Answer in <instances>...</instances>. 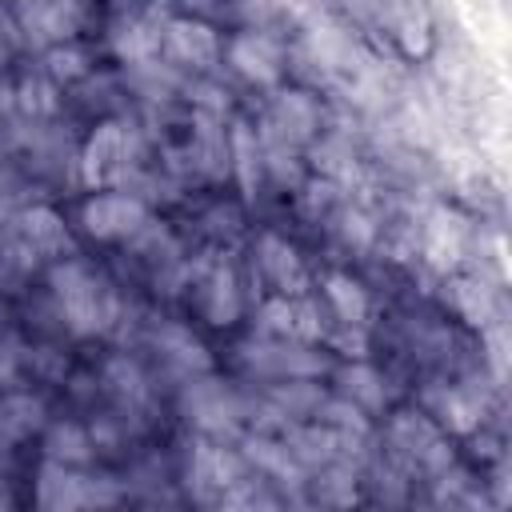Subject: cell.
<instances>
[{
	"mask_svg": "<svg viewBox=\"0 0 512 512\" xmlns=\"http://www.w3.org/2000/svg\"><path fill=\"white\" fill-rule=\"evenodd\" d=\"M152 344L164 352V360L176 368V372H184V376H200V372H208V352H204V344L184 328V324H160L156 332H152Z\"/></svg>",
	"mask_w": 512,
	"mask_h": 512,
	"instance_id": "7c38bea8",
	"label": "cell"
},
{
	"mask_svg": "<svg viewBox=\"0 0 512 512\" xmlns=\"http://www.w3.org/2000/svg\"><path fill=\"white\" fill-rule=\"evenodd\" d=\"M316 124H320V108H316V100L304 96V92H284V96H276V104H272V112H268L264 136L284 140V144L296 148V144L312 140Z\"/></svg>",
	"mask_w": 512,
	"mask_h": 512,
	"instance_id": "9c48e42d",
	"label": "cell"
},
{
	"mask_svg": "<svg viewBox=\"0 0 512 512\" xmlns=\"http://www.w3.org/2000/svg\"><path fill=\"white\" fill-rule=\"evenodd\" d=\"M48 284H52V296L68 320V332L76 336H96V332H108L116 324V312H120V300L112 292V284L84 260H60L52 264L48 272Z\"/></svg>",
	"mask_w": 512,
	"mask_h": 512,
	"instance_id": "6da1fadb",
	"label": "cell"
},
{
	"mask_svg": "<svg viewBox=\"0 0 512 512\" xmlns=\"http://www.w3.org/2000/svg\"><path fill=\"white\" fill-rule=\"evenodd\" d=\"M188 476H192L196 484H204V488L228 492V488L244 476V460L232 456V452H224V448H216V444H196L192 464H188Z\"/></svg>",
	"mask_w": 512,
	"mask_h": 512,
	"instance_id": "5bb4252c",
	"label": "cell"
},
{
	"mask_svg": "<svg viewBox=\"0 0 512 512\" xmlns=\"http://www.w3.org/2000/svg\"><path fill=\"white\" fill-rule=\"evenodd\" d=\"M160 36H164L160 24H152V20H128L112 36V52L124 64H140V60H152L160 52Z\"/></svg>",
	"mask_w": 512,
	"mask_h": 512,
	"instance_id": "d6986e66",
	"label": "cell"
},
{
	"mask_svg": "<svg viewBox=\"0 0 512 512\" xmlns=\"http://www.w3.org/2000/svg\"><path fill=\"white\" fill-rule=\"evenodd\" d=\"M44 424V404L28 392H8L0 400V440H24Z\"/></svg>",
	"mask_w": 512,
	"mask_h": 512,
	"instance_id": "ac0fdd59",
	"label": "cell"
},
{
	"mask_svg": "<svg viewBox=\"0 0 512 512\" xmlns=\"http://www.w3.org/2000/svg\"><path fill=\"white\" fill-rule=\"evenodd\" d=\"M260 268L272 276V284L284 292V296H300L308 276H304V264L296 256L292 244H284L280 236H264L260 240Z\"/></svg>",
	"mask_w": 512,
	"mask_h": 512,
	"instance_id": "4fadbf2b",
	"label": "cell"
},
{
	"mask_svg": "<svg viewBox=\"0 0 512 512\" xmlns=\"http://www.w3.org/2000/svg\"><path fill=\"white\" fill-rule=\"evenodd\" d=\"M44 452H48V460H60V464H88L92 452H96V444H92V436L80 424L64 420V424H52L48 428Z\"/></svg>",
	"mask_w": 512,
	"mask_h": 512,
	"instance_id": "44dd1931",
	"label": "cell"
},
{
	"mask_svg": "<svg viewBox=\"0 0 512 512\" xmlns=\"http://www.w3.org/2000/svg\"><path fill=\"white\" fill-rule=\"evenodd\" d=\"M192 160L204 176H224L228 172V136L224 128H216L212 112H196V128H192Z\"/></svg>",
	"mask_w": 512,
	"mask_h": 512,
	"instance_id": "2e32d148",
	"label": "cell"
},
{
	"mask_svg": "<svg viewBox=\"0 0 512 512\" xmlns=\"http://www.w3.org/2000/svg\"><path fill=\"white\" fill-rule=\"evenodd\" d=\"M200 308L212 324H232L240 312V288L228 264H212V272L200 284Z\"/></svg>",
	"mask_w": 512,
	"mask_h": 512,
	"instance_id": "9a60e30c",
	"label": "cell"
},
{
	"mask_svg": "<svg viewBox=\"0 0 512 512\" xmlns=\"http://www.w3.org/2000/svg\"><path fill=\"white\" fill-rule=\"evenodd\" d=\"M244 460H248V464H256L260 472H268V476L284 480V484H300V480H304V476H300L296 456H292V452H288V444H280V440L252 436V440L244 444Z\"/></svg>",
	"mask_w": 512,
	"mask_h": 512,
	"instance_id": "e0dca14e",
	"label": "cell"
},
{
	"mask_svg": "<svg viewBox=\"0 0 512 512\" xmlns=\"http://www.w3.org/2000/svg\"><path fill=\"white\" fill-rule=\"evenodd\" d=\"M20 4H36V0H20Z\"/></svg>",
	"mask_w": 512,
	"mask_h": 512,
	"instance_id": "e575fe53",
	"label": "cell"
},
{
	"mask_svg": "<svg viewBox=\"0 0 512 512\" xmlns=\"http://www.w3.org/2000/svg\"><path fill=\"white\" fill-rule=\"evenodd\" d=\"M460 236H464V224L456 216H448V212H436L432 224H428V256L440 260V264L452 260L456 248H460Z\"/></svg>",
	"mask_w": 512,
	"mask_h": 512,
	"instance_id": "83f0119b",
	"label": "cell"
},
{
	"mask_svg": "<svg viewBox=\"0 0 512 512\" xmlns=\"http://www.w3.org/2000/svg\"><path fill=\"white\" fill-rule=\"evenodd\" d=\"M228 160H236L240 188H244V196H252V192H256V176H260V160H264L252 124H244V120L232 124V136H228Z\"/></svg>",
	"mask_w": 512,
	"mask_h": 512,
	"instance_id": "ffe728a7",
	"label": "cell"
},
{
	"mask_svg": "<svg viewBox=\"0 0 512 512\" xmlns=\"http://www.w3.org/2000/svg\"><path fill=\"white\" fill-rule=\"evenodd\" d=\"M140 168V136L132 124H100L80 152V172L88 184H124Z\"/></svg>",
	"mask_w": 512,
	"mask_h": 512,
	"instance_id": "7a4b0ae2",
	"label": "cell"
},
{
	"mask_svg": "<svg viewBox=\"0 0 512 512\" xmlns=\"http://www.w3.org/2000/svg\"><path fill=\"white\" fill-rule=\"evenodd\" d=\"M228 64L252 84H276L284 72V48L264 32H240L228 44Z\"/></svg>",
	"mask_w": 512,
	"mask_h": 512,
	"instance_id": "52a82bcc",
	"label": "cell"
},
{
	"mask_svg": "<svg viewBox=\"0 0 512 512\" xmlns=\"http://www.w3.org/2000/svg\"><path fill=\"white\" fill-rule=\"evenodd\" d=\"M148 220V204L132 192H100L80 208V224L96 240H132Z\"/></svg>",
	"mask_w": 512,
	"mask_h": 512,
	"instance_id": "277c9868",
	"label": "cell"
},
{
	"mask_svg": "<svg viewBox=\"0 0 512 512\" xmlns=\"http://www.w3.org/2000/svg\"><path fill=\"white\" fill-rule=\"evenodd\" d=\"M340 396L360 404V408H368V412H380L384 408V380L368 364H348L340 372Z\"/></svg>",
	"mask_w": 512,
	"mask_h": 512,
	"instance_id": "603a6c76",
	"label": "cell"
},
{
	"mask_svg": "<svg viewBox=\"0 0 512 512\" xmlns=\"http://www.w3.org/2000/svg\"><path fill=\"white\" fill-rule=\"evenodd\" d=\"M56 104H60V100H56V84H52L48 72L24 76V80L16 84V108H20L28 120H44V116H52Z\"/></svg>",
	"mask_w": 512,
	"mask_h": 512,
	"instance_id": "cb8c5ba5",
	"label": "cell"
},
{
	"mask_svg": "<svg viewBox=\"0 0 512 512\" xmlns=\"http://www.w3.org/2000/svg\"><path fill=\"white\" fill-rule=\"evenodd\" d=\"M436 404H440V416H444L456 432L476 428V420H480V412H484V404H480V396H476V388H472V384H456V388L440 392V396H436Z\"/></svg>",
	"mask_w": 512,
	"mask_h": 512,
	"instance_id": "d4e9b609",
	"label": "cell"
},
{
	"mask_svg": "<svg viewBox=\"0 0 512 512\" xmlns=\"http://www.w3.org/2000/svg\"><path fill=\"white\" fill-rule=\"evenodd\" d=\"M188 100H196V108H200V112H212V116H220L224 104H228L224 92L212 88V84H192V88H188Z\"/></svg>",
	"mask_w": 512,
	"mask_h": 512,
	"instance_id": "1f68e13d",
	"label": "cell"
},
{
	"mask_svg": "<svg viewBox=\"0 0 512 512\" xmlns=\"http://www.w3.org/2000/svg\"><path fill=\"white\" fill-rule=\"evenodd\" d=\"M344 240H356V244L364 248V244L372 240V224H368L360 212H348V216H344Z\"/></svg>",
	"mask_w": 512,
	"mask_h": 512,
	"instance_id": "d6a6232c",
	"label": "cell"
},
{
	"mask_svg": "<svg viewBox=\"0 0 512 512\" xmlns=\"http://www.w3.org/2000/svg\"><path fill=\"white\" fill-rule=\"evenodd\" d=\"M460 308H464V316L472 320V324H484L488 320V312H492V304H488V292L484 288H476V284H460Z\"/></svg>",
	"mask_w": 512,
	"mask_h": 512,
	"instance_id": "4dcf8cb0",
	"label": "cell"
},
{
	"mask_svg": "<svg viewBox=\"0 0 512 512\" xmlns=\"http://www.w3.org/2000/svg\"><path fill=\"white\" fill-rule=\"evenodd\" d=\"M80 20H84V0H36L16 8V28L36 48L64 44L80 28Z\"/></svg>",
	"mask_w": 512,
	"mask_h": 512,
	"instance_id": "8992f818",
	"label": "cell"
},
{
	"mask_svg": "<svg viewBox=\"0 0 512 512\" xmlns=\"http://www.w3.org/2000/svg\"><path fill=\"white\" fill-rule=\"evenodd\" d=\"M120 500V488L112 480H92V476H80L72 472V464H60V460H48L40 468V480H36V504L40 508H92V504H116Z\"/></svg>",
	"mask_w": 512,
	"mask_h": 512,
	"instance_id": "3957f363",
	"label": "cell"
},
{
	"mask_svg": "<svg viewBox=\"0 0 512 512\" xmlns=\"http://www.w3.org/2000/svg\"><path fill=\"white\" fill-rule=\"evenodd\" d=\"M12 44H16V32H4V24H0V64L8 60V52H12Z\"/></svg>",
	"mask_w": 512,
	"mask_h": 512,
	"instance_id": "836d02e7",
	"label": "cell"
},
{
	"mask_svg": "<svg viewBox=\"0 0 512 512\" xmlns=\"http://www.w3.org/2000/svg\"><path fill=\"white\" fill-rule=\"evenodd\" d=\"M244 360H248V368L272 372V376H312L324 368V360H316L300 340L284 344V336H280V344H248Z\"/></svg>",
	"mask_w": 512,
	"mask_h": 512,
	"instance_id": "30bf717a",
	"label": "cell"
},
{
	"mask_svg": "<svg viewBox=\"0 0 512 512\" xmlns=\"http://www.w3.org/2000/svg\"><path fill=\"white\" fill-rule=\"evenodd\" d=\"M104 384H108L124 404H144V400H148V380H144L140 364L128 360V356H112V360H108Z\"/></svg>",
	"mask_w": 512,
	"mask_h": 512,
	"instance_id": "484cf974",
	"label": "cell"
},
{
	"mask_svg": "<svg viewBox=\"0 0 512 512\" xmlns=\"http://www.w3.org/2000/svg\"><path fill=\"white\" fill-rule=\"evenodd\" d=\"M16 240H20L32 256H60V252H68L64 220H60L52 208H28V212L16 220Z\"/></svg>",
	"mask_w": 512,
	"mask_h": 512,
	"instance_id": "8fae6325",
	"label": "cell"
},
{
	"mask_svg": "<svg viewBox=\"0 0 512 512\" xmlns=\"http://www.w3.org/2000/svg\"><path fill=\"white\" fill-rule=\"evenodd\" d=\"M20 360H24V348L16 336H0V388H8L16 376H20Z\"/></svg>",
	"mask_w": 512,
	"mask_h": 512,
	"instance_id": "f546056e",
	"label": "cell"
},
{
	"mask_svg": "<svg viewBox=\"0 0 512 512\" xmlns=\"http://www.w3.org/2000/svg\"><path fill=\"white\" fill-rule=\"evenodd\" d=\"M316 420L328 424V428H336V432H356V436L368 432L364 408L352 404V400H344V396H340V400H320V404H316Z\"/></svg>",
	"mask_w": 512,
	"mask_h": 512,
	"instance_id": "4316f807",
	"label": "cell"
},
{
	"mask_svg": "<svg viewBox=\"0 0 512 512\" xmlns=\"http://www.w3.org/2000/svg\"><path fill=\"white\" fill-rule=\"evenodd\" d=\"M160 48L176 64H188V68H212L216 56H220L216 32L208 24H200V20H168L164 36H160Z\"/></svg>",
	"mask_w": 512,
	"mask_h": 512,
	"instance_id": "ba28073f",
	"label": "cell"
},
{
	"mask_svg": "<svg viewBox=\"0 0 512 512\" xmlns=\"http://www.w3.org/2000/svg\"><path fill=\"white\" fill-rule=\"evenodd\" d=\"M44 72L52 76V80H80V76H88V56L76 48V44H52L48 48V56H44Z\"/></svg>",
	"mask_w": 512,
	"mask_h": 512,
	"instance_id": "f1b7e54d",
	"label": "cell"
},
{
	"mask_svg": "<svg viewBox=\"0 0 512 512\" xmlns=\"http://www.w3.org/2000/svg\"><path fill=\"white\" fill-rule=\"evenodd\" d=\"M184 412L188 420L208 436H232L244 420V404L232 388L220 380H188L184 388Z\"/></svg>",
	"mask_w": 512,
	"mask_h": 512,
	"instance_id": "5b68a950",
	"label": "cell"
},
{
	"mask_svg": "<svg viewBox=\"0 0 512 512\" xmlns=\"http://www.w3.org/2000/svg\"><path fill=\"white\" fill-rule=\"evenodd\" d=\"M324 296H328V304L336 308V316L344 320V324H364V316H368V296H364V288L352 280V276H344V272H332L328 280H324Z\"/></svg>",
	"mask_w": 512,
	"mask_h": 512,
	"instance_id": "7402d4cb",
	"label": "cell"
}]
</instances>
